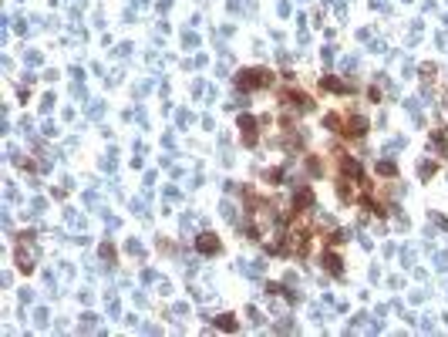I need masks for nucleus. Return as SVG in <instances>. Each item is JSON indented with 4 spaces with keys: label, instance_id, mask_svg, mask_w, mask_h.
I'll use <instances>...</instances> for the list:
<instances>
[{
    "label": "nucleus",
    "instance_id": "nucleus-2",
    "mask_svg": "<svg viewBox=\"0 0 448 337\" xmlns=\"http://www.w3.org/2000/svg\"><path fill=\"white\" fill-rule=\"evenodd\" d=\"M347 135H364L367 132V122L364 118H347V128H344Z\"/></svg>",
    "mask_w": 448,
    "mask_h": 337
},
{
    "label": "nucleus",
    "instance_id": "nucleus-1",
    "mask_svg": "<svg viewBox=\"0 0 448 337\" xmlns=\"http://www.w3.org/2000/svg\"><path fill=\"white\" fill-rule=\"evenodd\" d=\"M266 81H270V74H263V71H243L239 74V88H260Z\"/></svg>",
    "mask_w": 448,
    "mask_h": 337
},
{
    "label": "nucleus",
    "instance_id": "nucleus-3",
    "mask_svg": "<svg viewBox=\"0 0 448 337\" xmlns=\"http://www.w3.org/2000/svg\"><path fill=\"white\" fill-rule=\"evenodd\" d=\"M199 250H202V253H216V250H219V239H212L209 233H206V236L199 239Z\"/></svg>",
    "mask_w": 448,
    "mask_h": 337
}]
</instances>
